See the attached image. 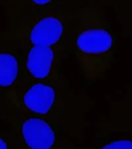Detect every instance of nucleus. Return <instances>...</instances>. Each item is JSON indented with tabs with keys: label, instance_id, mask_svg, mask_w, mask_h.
Returning <instances> with one entry per match:
<instances>
[{
	"label": "nucleus",
	"instance_id": "nucleus-1",
	"mask_svg": "<svg viewBox=\"0 0 132 149\" xmlns=\"http://www.w3.org/2000/svg\"><path fill=\"white\" fill-rule=\"evenodd\" d=\"M96 105L85 90L71 88L68 79L30 81L12 90L0 91V107L46 119L81 144L85 143L91 127L87 113Z\"/></svg>",
	"mask_w": 132,
	"mask_h": 149
},
{
	"label": "nucleus",
	"instance_id": "nucleus-2",
	"mask_svg": "<svg viewBox=\"0 0 132 149\" xmlns=\"http://www.w3.org/2000/svg\"><path fill=\"white\" fill-rule=\"evenodd\" d=\"M8 12L3 34L19 44L55 48L68 58L72 53L73 11L81 1H3Z\"/></svg>",
	"mask_w": 132,
	"mask_h": 149
},
{
	"label": "nucleus",
	"instance_id": "nucleus-3",
	"mask_svg": "<svg viewBox=\"0 0 132 149\" xmlns=\"http://www.w3.org/2000/svg\"><path fill=\"white\" fill-rule=\"evenodd\" d=\"M73 53L88 84L104 78L116 62V37L99 2L81 1L73 11Z\"/></svg>",
	"mask_w": 132,
	"mask_h": 149
},
{
	"label": "nucleus",
	"instance_id": "nucleus-4",
	"mask_svg": "<svg viewBox=\"0 0 132 149\" xmlns=\"http://www.w3.org/2000/svg\"><path fill=\"white\" fill-rule=\"evenodd\" d=\"M0 119L9 125L21 149H75L63 129L45 119L0 107Z\"/></svg>",
	"mask_w": 132,
	"mask_h": 149
},
{
	"label": "nucleus",
	"instance_id": "nucleus-5",
	"mask_svg": "<svg viewBox=\"0 0 132 149\" xmlns=\"http://www.w3.org/2000/svg\"><path fill=\"white\" fill-rule=\"evenodd\" d=\"M17 44L28 81H61L67 79L62 69V61L67 57L59 50L50 47Z\"/></svg>",
	"mask_w": 132,
	"mask_h": 149
},
{
	"label": "nucleus",
	"instance_id": "nucleus-6",
	"mask_svg": "<svg viewBox=\"0 0 132 149\" xmlns=\"http://www.w3.org/2000/svg\"><path fill=\"white\" fill-rule=\"evenodd\" d=\"M23 66L21 50L17 42L0 33V91L15 88L28 82Z\"/></svg>",
	"mask_w": 132,
	"mask_h": 149
},
{
	"label": "nucleus",
	"instance_id": "nucleus-7",
	"mask_svg": "<svg viewBox=\"0 0 132 149\" xmlns=\"http://www.w3.org/2000/svg\"><path fill=\"white\" fill-rule=\"evenodd\" d=\"M85 149H132L130 137H113L112 134L97 131L94 145Z\"/></svg>",
	"mask_w": 132,
	"mask_h": 149
},
{
	"label": "nucleus",
	"instance_id": "nucleus-8",
	"mask_svg": "<svg viewBox=\"0 0 132 149\" xmlns=\"http://www.w3.org/2000/svg\"><path fill=\"white\" fill-rule=\"evenodd\" d=\"M0 149H21L18 139L11 131L0 129Z\"/></svg>",
	"mask_w": 132,
	"mask_h": 149
}]
</instances>
